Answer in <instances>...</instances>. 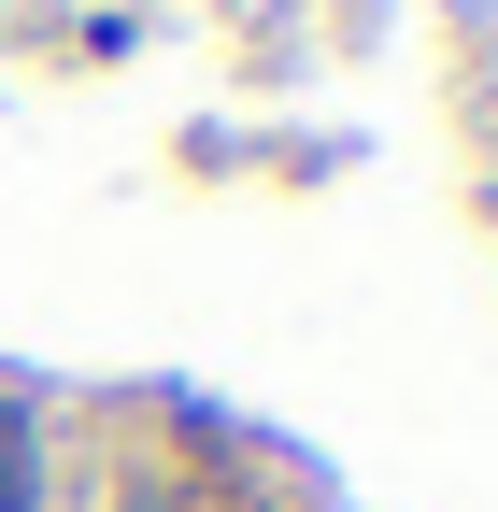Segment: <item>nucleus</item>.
Returning <instances> with one entry per match:
<instances>
[{
	"mask_svg": "<svg viewBox=\"0 0 498 512\" xmlns=\"http://www.w3.org/2000/svg\"><path fill=\"white\" fill-rule=\"evenodd\" d=\"M43 399H0V512H43Z\"/></svg>",
	"mask_w": 498,
	"mask_h": 512,
	"instance_id": "obj_1",
	"label": "nucleus"
}]
</instances>
